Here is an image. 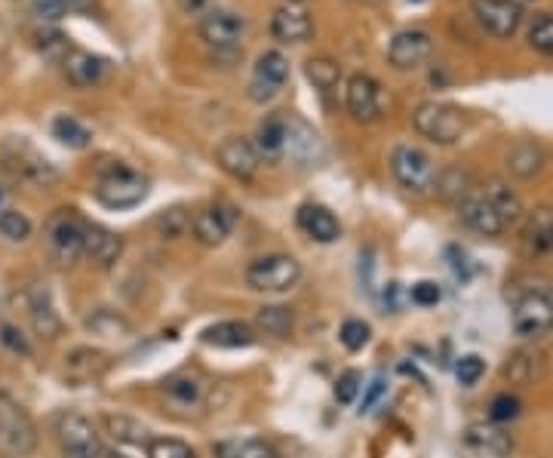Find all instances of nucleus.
<instances>
[{"instance_id":"1","label":"nucleus","mask_w":553,"mask_h":458,"mask_svg":"<svg viewBox=\"0 0 553 458\" xmlns=\"http://www.w3.org/2000/svg\"><path fill=\"white\" fill-rule=\"evenodd\" d=\"M151 191V182L126 163H108L99 170L93 194L108 210H133Z\"/></svg>"},{"instance_id":"2","label":"nucleus","mask_w":553,"mask_h":458,"mask_svg":"<svg viewBox=\"0 0 553 458\" xmlns=\"http://www.w3.org/2000/svg\"><path fill=\"white\" fill-rule=\"evenodd\" d=\"M412 127L434 145H455L467 133V114L452 102H421L412 111Z\"/></svg>"},{"instance_id":"3","label":"nucleus","mask_w":553,"mask_h":458,"mask_svg":"<svg viewBox=\"0 0 553 458\" xmlns=\"http://www.w3.org/2000/svg\"><path fill=\"white\" fill-rule=\"evenodd\" d=\"M391 173L403 191L418 194V197L431 194L437 188V176H440L434 157L418 145H397L391 151Z\"/></svg>"},{"instance_id":"4","label":"nucleus","mask_w":553,"mask_h":458,"mask_svg":"<svg viewBox=\"0 0 553 458\" xmlns=\"http://www.w3.org/2000/svg\"><path fill=\"white\" fill-rule=\"evenodd\" d=\"M37 446V428L31 415L10 394H0V455L25 458Z\"/></svg>"},{"instance_id":"5","label":"nucleus","mask_w":553,"mask_h":458,"mask_svg":"<svg viewBox=\"0 0 553 458\" xmlns=\"http://www.w3.org/2000/svg\"><path fill=\"white\" fill-rule=\"evenodd\" d=\"M0 160H4V170L10 176H16L19 182L37 185V188H47L59 179L56 166L44 154H37L25 139H10L0 145Z\"/></svg>"},{"instance_id":"6","label":"nucleus","mask_w":553,"mask_h":458,"mask_svg":"<svg viewBox=\"0 0 553 458\" xmlns=\"http://www.w3.org/2000/svg\"><path fill=\"white\" fill-rule=\"evenodd\" d=\"M510 326L520 339H544L553 329V296L547 289H526L510 308Z\"/></svg>"},{"instance_id":"7","label":"nucleus","mask_w":553,"mask_h":458,"mask_svg":"<svg viewBox=\"0 0 553 458\" xmlns=\"http://www.w3.org/2000/svg\"><path fill=\"white\" fill-rule=\"evenodd\" d=\"M302 280V265L286 253H271L249 262L246 283L255 293H289Z\"/></svg>"},{"instance_id":"8","label":"nucleus","mask_w":553,"mask_h":458,"mask_svg":"<svg viewBox=\"0 0 553 458\" xmlns=\"http://www.w3.org/2000/svg\"><path fill=\"white\" fill-rule=\"evenodd\" d=\"M83 237H87V222L74 210H59L47 222V249L56 265L68 268L83 259Z\"/></svg>"},{"instance_id":"9","label":"nucleus","mask_w":553,"mask_h":458,"mask_svg":"<svg viewBox=\"0 0 553 458\" xmlns=\"http://www.w3.org/2000/svg\"><path fill=\"white\" fill-rule=\"evenodd\" d=\"M56 443L62 458H102V440L93 422L80 412H62L56 419Z\"/></svg>"},{"instance_id":"10","label":"nucleus","mask_w":553,"mask_h":458,"mask_svg":"<svg viewBox=\"0 0 553 458\" xmlns=\"http://www.w3.org/2000/svg\"><path fill=\"white\" fill-rule=\"evenodd\" d=\"M286 80H289V59L280 50H268V53H262L259 59H255L246 96L255 105H265L286 87Z\"/></svg>"},{"instance_id":"11","label":"nucleus","mask_w":553,"mask_h":458,"mask_svg":"<svg viewBox=\"0 0 553 458\" xmlns=\"http://www.w3.org/2000/svg\"><path fill=\"white\" fill-rule=\"evenodd\" d=\"M200 37L216 53H237L246 37V19L234 10L212 7L206 16H200Z\"/></svg>"},{"instance_id":"12","label":"nucleus","mask_w":553,"mask_h":458,"mask_svg":"<svg viewBox=\"0 0 553 458\" xmlns=\"http://www.w3.org/2000/svg\"><path fill=\"white\" fill-rule=\"evenodd\" d=\"M237 222H240L237 206L219 200V203L203 206V210L191 219V231H194V240L203 246H222L237 228Z\"/></svg>"},{"instance_id":"13","label":"nucleus","mask_w":553,"mask_h":458,"mask_svg":"<svg viewBox=\"0 0 553 458\" xmlns=\"http://www.w3.org/2000/svg\"><path fill=\"white\" fill-rule=\"evenodd\" d=\"M326 154L320 133L311 127L308 120L286 114V139H283V157L292 160L295 166H314Z\"/></svg>"},{"instance_id":"14","label":"nucleus","mask_w":553,"mask_h":458,"mask_svg":"<svg viewBox=\"0 0 553 458\" xmlns=\"http://www.w3.org/2000/svg\"><path fill=\"white\" fill-rule=\"evenodd\" d=\"M471 10L480 28L498 40L514 37L523 25V7L517 0H474Z\"/></svg>"},{"instance_id":"15","label":"nucleus","mask_w":553,"mask_h":458,"mask_svg":"<svg viewBox=\"0 0 553 458\" xmlns=\"http://www.w3.org/2000/svg\"><path fill=\"white\" fill-rule=\"evenodd\" d=\"M434 53V37L424 28H406L400 34H394V40L388 44V62L397 71H415Z\"/></svg>"},{"instance_id":"16","label":"nucleus","mask_w":553,"mask_h":458,"mask_svg":"<svg viewBox=\"0 0 553 458\" xmlns=\"http://www.w3.org/2000/svg\"><path fill=\"white\" fill-rule=\"evenodd\" d=\"M216 160H219L222 170L237 182H252L255 176H259V166H262L259 151H255V145L243 136H228L216 148Z\"/></svg>"},{"instance_id":"17","label":"nucleus","mask_w":553,"mask_h":458,"mask_svg":"<svg viewBox=\"0 0 553 458\" xmlns=\"http://www.w3.org/2000/svg\"><path fill=\"white\" fill-rule=\"evenodd\" d=\"M345 105H348V111L357 123L378 120L381 108H385V102H381V83L372 74H363V71L351 74L348 90H345Z\"/></svg>"},{"instance_id":"18","label":"nucleus","mask_w":553,"mask_h":458,"mask_svg":"<svg viewBox=\"0 0 553 458\" xmlns=\"http://www.w3.org/2000/svg\"><path fill=\"white\" fill-rule=\"evenodd\" d=\"M458 219H461L467 228H471V231L483 234V237H498V234L507 231V225H504L501 216L492 210V203L483 197V191H471V194H464V197L458 200Z\"/></svg>"},{"instance_id":"19","label":"nucleus","mask_w":553,"mask_h":458,"mask_svg":"<svg viewBox=\"0 0 553 458\" xmlns=\"http://www.w3.org/2000/svg\"><path fill=\"white\" fill-rule=\"evenodd\" d=\"M314 34V22L305 7L299 4H283L271 16V37L277 44H305Z\"/></svg>"},{"instance_id":"20","label":"nucleus","mask_w":553,"mask_h":458,"mask_svg":"<svg viewBox=\"0 0 553 458\" xmlns=\"http://www.w3.org/2000/svg\"><path fill=\"white\" fill-rule=\"evenodd\" d=\"M83 256H87L96 268L108 271L123 256V237L114 234V231H108L105 225L87 222V237H83Z\"/></svg>"},{"instance_id":"21","label":"nucleus","mask_w":553,"mask_h":458,"mask_svg":"<svg viewBox=\"0 0 553 458\" xmlns=\"http://www.w3.org/2000/svg\"><path fill=\"white\" fill-rule=\"evenodd\" d=\"M62 71H65V77H68L71 87H77V90H90V87H96V83H102V77H105V71H108V62H105L102 56L90 53V50H77V47H71L68 56L62 59Z\"/></svg>"},{"instance_id":"22","label":"nucleus","mask_w":553,"mask_h":458,"mask_svg":"<svg viewBox=\"0 0 553 458\" xmlns=\"http://www.w3.org/2000/svg\"><path fill=\"white\" fill-rule=\"evenodd\" d=\"M523 253L526 256H547L553 253V210L550 206H535L523 216Z\"/></svg>"},{"instance_id":"23","label":"nucleus","mask_w":553,"mask_h":458,"mask_svg":"<svg viewBox=\"0 0 553 458\" xmlns=\"http://www.w3.org/2000/svg\"><path fill=\"white\" fill-rule=\"evenodd\" d=\"M111 366V357L99 348H74L65 357V379L71 385H90L96 379H102Z\"/></svg>"},{"instance_id":"24","label":"nucleus","mask_w":553,"mask_h":458,"mask_svg":"<svg viewBox=\"0 0 553 458\" xmlns=\"http://www.w3.org/2000/svg\"><path fill=\"white\" fill-rule=\"evenodd\" d=\"M295 222H299V228L311 240H317V243H335L338 237H342V225H338L332 210H326V206H320V203L299 206V216H295Z\"/></svg>"},{"instance_id":"25","label":"nucleus","mask_w":553,"mask_h":458,"mask_svg":"<svg viewBox=\"0 0 553 458\" xmlns=\"http://www.w3.org/2000/svg\"><path fill=\"white\" fill-rule=\"evenodd\" d=\"M200 342L209 348H249L255 345V329L243 320H222V323H212L200 332Z\"/></svg>"},{"instance_id":"26","label":"nucleus","mask_w":553,"mask_h":458,"mask_svg":"<svg viewBox=\"0 0 553 458\" xmlns=\"http://www.w3.org/2000/svg\"><path fill=\"white\" fill-rule=\"evenodd\" d=\"M464 443H467V449H474L477 455H486V458H507L510 452H514V440H510V434H504L501 428H492V425L467 428Z\"/></svg>"},{"instance_id":"27","label":"nucleus","mask_w":553,"mask_h":458,"mask_svg":"<svg viewBox=\"0 0 553 458\" xmlns=\"http://www.w3.org/2000/svg\"><path fill=\"white\" fill-rule=\"evenodd\" d=\"M483 197L492 203V210L501 216V222L510 228V225H520L523 222V216H526V210H523V200H520V194L510 188V185H504V182H489L486 188H483Z\"/></svg>"},{"instance_id":"28","label":"nucleus","mask_w":553,"mask_h":458,"mask_svg":"<svg viewBox=\"0 0 553 458\" xmlns=\"http://www.w3.org/2000/svg\"><path fill=\"white\" fill-rule=\"evenodd\" d=\"M283 139H286V114H271L255 127V151L265 160H280L283 157Z\"/></svg>"},{"instance_id":"29","label":"nucleus","mask_w":553,"mask_h":458,"mask_svg":"<svg viewBox=\"0 0 553 458\" xmlns=\"http://www.w3.org/2000/svg\"><path fill=\"white\" fill-rule=\"evenodd\" d=\"M504 163H507V170L514 173L517 179H532V176L541 173V166H544V151H541L538 142L523 139V142H517L514 148L507 151Z\"/></svg>"},{"instance_id":"30","label":"nucleus","mask_w":553,"mask_h":458,"mask_svg":"<svg viewBox=\"0 0 553 458\" xmlns=\"http://www.w3.org/2000/svg\"><path fill=\"white\" fill-rule=\"evenodd\" d=\"M28 308H31V326H34L37 336L40 339H56L59 332H62V320H59L50 296L47 293H34Z\"/></svg>"},{"instance_id":"31","label":"nucleus","mask_w":553,"mask_h":458,"mask_svg":"<svg viewBox=\"0 0 553 458\" xmlns=\"http://www.w3.org/2000/svg\"><path fill=\"white\" fill-rule=\"evenodd\" d=\"M87 329L93 332V336H102V339H126V336H133V323L126 320L123 314L111 311V308H96L87 317Z\"/></svg>"},{"instance_id":"32","label":"nucleus","mask_w":553,"mask_h":458,"mask_svg":"<svg viewBox=\"0 0 553 458\" xmlns=\"http://www.w3.org/2000/svg\"><path fill=\"white\" fill-rule=\"evenodd\" d=\"M305 77L314 83V90H320L323 96L335 93L338 83H342V65L329 56H314L305 62Z\"/></svg>"},{"instance_id":"33","label":"nucleus","mask_w":553,"mask_h":458,"mask_svg":"<svg viewBox=\"0 0 553 458\" xmlns=\"http://www.w3.org/2000/svg\"><path fill=\"white\" fill-rule=\"evenodd\" d=\"M255 326H259L265 336L286 339L295 326V314H292V308H283V305H265V308H259V314H255Z\"/></svg>"},{"instance_id":"34","label":"nucleus","mask_w":553,"mask_h":458,"mask_svg":"<svg viewBox=\"0 0 553 458\" xmlns=\"http://www.w3.org/2000/svg\"><path fill=\"white\" fill-rule=\"evenodd\" d=\"M53 139H56L59 145H65V148L80 151V148H87V145H90L93 133H90L87 127H83V123H80L77 117H71V114H59V117L53 120Z\"/></svg>"},{"instance_id":"35","label":"nucleus","mask_w":553,"mask_h":458,"mask_svg":"<svg viewBox=\"0 0 553 458\" xmlns=\"http://www.w3.org/2000/svg\"><path fill=\"white\" fill-rule=\"evenodd\" d=\"M163 394L173 400L176 406H197L200 403V397H203V385H200V379H194V376H176V379H169V382H163Z\"/></svg>"},{"instance_id":"36","label":"nucleus","mask_w":553,"mask_h":458,"mask_svg":"<svg viewBox=\"0 0 553 458\" xmlns=\"http://www.w3.org/2000/svg\"><path fill=\"white\" fill-rule=\"evenodd\" d=\"M105 425L111 431V437L117 443H133V446H142L148 440V431L145 425H139L130 415H105Z\"/></svg>"},{"instance_id":"37","label":"nucleus","mask_w":553,"mask_h":458,"mask_svg":"<svg viewBox=\"0 0 553 458\" xmlns=\"http://www.w3.org/2000/svg\"><path fill=\"white\" fill-rule=\"evenodd\" d=\"M34 44H37L40 53H44L47 59H53V62H62L68 56V50H71L68 37L59 34L56 28H40V31H34Z\"/></svg>"},{"instance_id":"38","label":"nucleus","mask_w":553,"mask_h":458,"mask_svg":"<svg viewBox=\"0 0 553 458\" xmlns=\"http://www.w3.org/2000/svg\"><path fill=\"white\" fill-rule=\"evenodd\" d=\"M529 47L544 53V56H553V13H541L532 19L529 25Z\"/></svg>"},{"instance_id":"39","label":"nucleus","mask_w":553,"mask_h":458,"mask_svg":"<svg viewBox=\"0 0 553 458\" xmlns=\"http://www.w3.org/2000/svg\"><path fill=\"white\" fill-rule=\"evenodd\" d=\"M148 458H197V455L185 440L154 437V440H148Z\"/></svg>"},{"instance_id":"40","label":"nucleus","mask_w":553,"mask_h":458,"mask_svg":"<svg viewBox=\"0 0 553 458\" xmlns=\"http://www.w3.org/2000/svg\"><path fill=\"white\" fill-rule=\"evenodd\" d=\"M0 237L22 243L31 237V222L19 210H0Z\"/></svg>"},{"instance_id":"41","label":"nucleus","mask_w":553,"mask_h":458,"mask_svg":"<svg viewBox=\"0 0 553 458\" xmlns=\"http://www.w3.org/2000/svg\"><path fill=\"white\" fill-rule=\"evenodd\" d=\"M437 191H440L443 197H455V200H461L464 194H471V191H474V188H471V176L461 173V170H446V173H440V176H437Z\"/></svg>"},{"instance_id":"42","label":"nucleus","mask_w":553,"mask_h":458,"mask_svg":"<svg viewBox=\"0 0 553 458\" xmlns=\"http://www.w3.org/2000/svg\"><path fill=\"white\" fill-rule=\"evenodd\" d=\"M486 372V360L480 354H464L458 357V366H455V376L464 388H474Z\"/></svg>"},{"instance_id":"43","label":"nucleus","mask_w":553,"mask_h":458,"mask_svg":"<svg viewBox=\"0 0 553 458\" xmlns=\"http://www.w3.org/2000/svg\"><path fill=\"white\" fill-rule=\"evenodd\" d=\"M369 336H372V329H369V323H363V320H345V323H342V332H338V339H342V345H345L348 351L366 348V345H369Z\"/></svg>"},{"instance_id":"44","label":"nucleus","mask_w":553,"mask_h":458,"mask_svg":"<svg viewBox=\"0 0 553 458\" xmlns=\"http://www.w3.org/2000/svg\"><path fill=\"white\" fill-rule=\"evenodd\" d=\"M157 228L163 231V237L176 240V237H185L191 231V216L185 210H169L157 219Z\"/></svg>"},{"instance_id":"45","label":"nucleus","mask_w":553,"mask_h":458,"mask_svg":"<svg viewBox=\"0 0 553 458\" xmlns=\"http://www.w3.org/2000/svg\"><path fill=\"white\" fill-rule=\"evenodd\" d=\"M535 360H538V357H532V354H526V351L514 354V357L507 360V366H504V376H507L510 382H529V379L535 376Z\"/></svg>"},{"instance_id":"46","label":"nucleus","mask_w":553,"mask_h":458,"mask_svg":"<svg viewBox=\"0 0 553 458\" xmlns=\"http://www.w3.org/2000/svg\"><path fill=\"white\" fill-rule=\"evenodd\" d=\"M363 391V376L357 369H348V372H342V376H338V382H335V400L338 403H354L357 400V394Z\"/></svg>"},{"instance_id":"47","label":"nucleus","mask_w":553,"mask_h":458,"mask_svg":"<svg viewBox=\"0 0 553 458\" xmlns=\"http://www.w3.org/2000/svg\"><path fill=\"white\" fill-rule=\"evenodd\" d=\"M28 10H31V16H37L40 22H50V25L65 19V13H68L65 0H28Z\"/></svg>"},{"instance_id":"48","label":"nucleus","mask_w":553,"mask_h":458,"mask_svg":"<svg viewBox=\"0 0 553 458\" xmlns=\"http://www.w3.org/2000/svg\"><path fill=\"white\" fill-rule=\"evenodd\" d=\"M517 415H520V400L510 394H498L489 406L492 422H510V419H517Z\"/></svg>"},{"instance_id":"49","label":"nucleus","mask_w":553,"mask_h":458,"mask_svg":"<svg viewBox=\"0 0 553 458\" xmlns=\"http://www.w3.org/2000/svg\"><path fill=\"white\" fill-rule=\"evenodd\" d=\"M231 458H280L265 440H240L231 446Z\"/></svg>"},{"instance_id":"50","label":"nucleus","mask_w":553,"mask_h":458,"mask_svg":"<svg viewBox=\"0 0 553 458\" xmlns=\"http://www.w3.org/2000/svg\"><path fill=\"white\" fill-rule=\"evenodd\" d=\"M440 299H443V289H440L434 280H421V283L412 286V302L421 305V308H431V305H437Z\"/></svg>"},{"instance_id":"51","label":"nucleus","mask_w":553,"mask_h":458,"mask_svg":"<svg viewBox=\"0 0 553 458\" xmlns=\"http://www.w3.org/2000/svg\"><path fill=\"white\" fill-rule=\"evenodd\" d=\"M366 391H363V403H360V415H366V412H372L375 406H378V400L388 394V382H385V376H375L369 385H363Z\"/></svg>"},{"instance_id":"52","label":"nucleus","mask_w":553,"mask_h":458,"mask_svg":"<svg viewBox=\"0 0 553 458\" xmlns=\"http://www.w3.org/2000/svg\"><path fill=\"white\" fill-rule=\"evenodd\" d=\"M0 332H4V345H7V348H13V351H19V354H28V345H25V339H22V332H16L13 326H4Z\"/></svg>"},{"instance_id":"53","label":"nucleus","mask_w":553,"mask_h":458,"mask_svg":"<svg viewBox=\"0 0 553 458\" xmlns=\"http://www.w3.org/2000/svg\"><path fill=\"white\" fill-rule=\"evenodd\" d=\"M179 7L188 16H206L212 10V0H179Z\"/></svg>"},{"instance_id":"54","label":"nucleus","mask_w":553,"mask_h":458,"mask_svg":"<svg viewBox=\"0 0 553 458\" xmlns=\"http://www.w3.org/2000/svg\"><path fill=\"white\" fill-rule=\"evenodd\" d=\"M90 4H93V0H65L68 10H87Z\"/></svg>"},{"instance_id":"55","label":"nucleus","mask_w":553,"mask_h":458,"mask_svg":"<svg viewBox=\"0 0 553 458\" xmlns=\"http://www.w3.org/2000/svg\"><path fill=\"white\" fill-rule=\"evenodd\" d=\"M286 4H299L302 7V4H308V0H286Z\"/></svg>"},{"instance_id":"56","label":"nucleus","mask_w":553,"mask_h":458,"mask_svg":"<svg viewBox=\"0 0 553 458\" xmlns=\"http://www.w3.org/2000/svg\"><path fill=\"white\" fill-rule=\"evenodd\" d=\"M0 206H4V188H0Z\"/></svg>"},{"instance_id":"57","label":"nucleus","mask_w":553,"mask_h":458,"mask_svg":"<svg viewBox=\"0 0 553 458\" xmlns=\"http://www.w3.org/2000/svg\"><path fill=\"white\" fill-rule=\"evenodd\" d=\"M354 4H372V0H354Z\"/></svg>"},{"instance_id":"58","label":"nucleus","mask_w":553,"mask_h":458,"mask_svg":"<svg viewBox=\"0 0 553 458\" xmlns=\"http://www.w3.org/2000/svg\"><path fill=\"white\" fill-rule=\"evenodd\" d=\"M517 4H520V0H517Z\"/></svg>"}]
</instances>
